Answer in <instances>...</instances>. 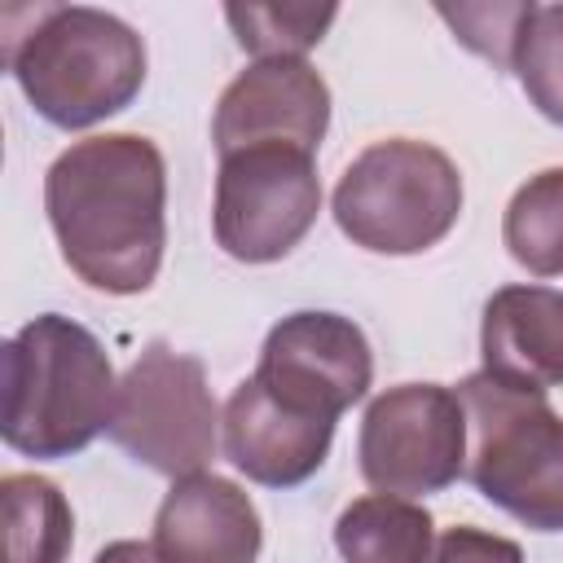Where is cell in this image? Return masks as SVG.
Returning a JSON list of instances; mask_svg holds the SVG:
<instances>
[{"label":"cell","mask_w":563,"mask_h":563,"mask_svg":"<svg viewBox=\"0 0 563 563\" xmlns=\"http://www.w3.org/2000/svg\"><path fill=\"white\" fill-rule=\"evenodd\" d=\"M44 211L66 268L106 295L154 286L167 246V163L141 132L75 141L44 172Z\"/></svg>","instance_id":"1"},{"label":"cell","mask_w":563,"mask_h":563,"mask_svg":"<svg viewBox=\"0 0 563 563\" xmlns=\"http://www.w3.org/2000/svg\"><path fill=\"white\" fill-rule=\"evenodd\" d=\"M0 435L13 453L57 462L84 453L114 418V365L101 339L62 317L40 312L4 343Z\"/></svg>","instance_id":"2"},{"label":"cell","mask_w":563,"mask_h":563,"mask_svg":"<svg viewBox=\"0 0 563 563\" xmlns=\"http://www.w3.org/2000/svg\"><path fill=\"white\" fill-rule=\"evenodd\" d=\"M26 18L4 35V66L44 123L84 132L136 101L145 44L123 18L92 4H40Z\"/></svg>","instance_id":"3"},{"label":"cell","mask_w":563,"mask_h":563,"mask_svg":"<svg viewBox=\"0 0 563 563\" xmlns=\"http://www.w3.org/2000/svg\"><path fill=\"white\" fill-rule=\"evenodd\" d=\"M466 475L484 501L532 532H563V418L545 396L515 391L497 378L466 374Z\"/></svg>","instance_id":"4"},{"label":"cell","mask_w":563,"mask_h":563,"mask_svg":"<svg viewBox=\"0 0 563 563\" xmlns=\"http://www.w3.org/2000/svg\"><path fill=\"white\" fill-rule=\"evenodd\" d=\"M462 216L457 163L413 136L365 145L334 185V220L352 246L374 255H422Z\"/></svg>","instance_id":"5"},{"label":"cell","mask_w":563,"mask_h":563,"mask_svg":"<svg viewBox=\"0 0 563 563\" xmlns=\"http://www.w3.org/2000/svg\"><path fill=\"white\" fill-rule=\"evenodd\" d=\"M216 422L207 365L154 339L119 378L110 440L132 462L185 479L216 457Z\"/></svg>","instance_id":"6"},{"label":"cell","mask_w":563,"mask_h":563,"mask_svg":"<svg viewBox=\"0 0 563 563\" xmlns=\"http://www.w3.org/2000/svg\"><path fill=\"white\" fill-rule=\"evenodd\" d=\"M317 211V154L299 145H246L220 154L211 229L224 255L242 264H273L308 238Z\"/></svg>","instance_id":"7"},{"label":"cell","mask_w":563,"mask_h":563,"mask_svg":"<svg viewBox=\"0 0 563 563\" xmlns=\"http://www.w3.org/2000/svg\"><path fill=\"white\" fill-rule=\"evenodd\" d=\"M466 405L440 383H400L369 400L356 435V462L374 493L427 497L466 471Z\"/></svg>","instance_id":"8"},{"label":"cell","mask_w":563,"mask_h":563,"mask_svg":"<svg viewBox=\"0 0 563 563\" xmlns=\"http://www.w3.org/2000/svg\"><path fill=\"white\" fill-rule=\"evenodd\" d=\"M255 378L282 405L339 422V413H347L369 391L374 352L352 317L308 308L282 317L268 330Z\"/></svg>","instance_id":"9"},{"label":"cell","mask_w":563,"mask_h":563,"mask_svg":"<svg viewBox=\"0 0 563 563\" xmlns=\"http://www.w3.org/2000/svg\"><path fill=\"white\" fill-rule=\"evenodd\" d=\"M330 128V88L303 57L251 62L216 101L211 141L216 154L246 145H299L317 154Z\"/></svg>","instance_id":"10"},{"label":"cell","mask_w":563,"mask_h":563,"mask_svg":"<svg viewBox=\"0 0 563 563\" xmlns=\"http://www.w3.org/2000/svg\"><path fill=\"white\" fill-rule=\"evenodd\" d=\"M224 457L264 488H299L312 479L330 453L334 422L299 413L268 396L260 378H242L224 400Z\"/></svg>","instance_id":"11"},{"label":"cell","mask_w":563,"mask_h":563,"mask_svg":"<svg viewBox=\"0 0 563 563\" xmlns=\"http://www.w3.org/2000/svg\"><path fill=\"white\" fill-rule=\"evenodd\" d=\"M260 545L255 501L211 471L176 479L154 515V550L167 563H255Z\"/></svg>","instance_id":"12"},{"label":"cell","mask_w":563,"mask_h":563,"mask_svg":"<svg viewBox=\"0 0 563 563\" xmlns=\"http://www.w3.org/2000/svg\"><path fill=\"white\" fill-rule=\"evenodd\" d=\"M484 374L545 396L563 387V290L550 286H501L484 303L479 321Z\"/></svg>","instance_id":"13"},{"label":"cell","mask_w":563,"mask_h":563,"mask_svg":"<svg viewBox=\"0 0 563 563\" xmlns=\"http://www.w3.org/2000/svg\"><path fill=\"white\" fill-rule=\"evenodd\" d=\"M431 545V510L413 497L365 493L334 519V550L343 563H427Z\"/></svg>","instance_id":"14"},{"label":"cell","mask_w":563,"mask_h":563,"mask_svg":"<svg viewBox=\"0 0 563 563\" xmlns=\"http://www.w3.org/2000/svg\"><path fill=\"white\" fill-rule=\"evenodd\" d=\"M9 563H66L75 545V515L66 493L31 471H9L0 479Z\"/></svg>","instance_id":"15"},{"label":"cell","mask_w":563,"mask_h":563,"mask_svg":"<svg viewBox=\"0 0 563 563\" xmlns=\"http://www.w3.org/2000/svg\"><path fill=\"white\" fill-rule=\"evenodd\" d=\"M501 242L532 277H563V167H545L510 194Z\"/></svg>","instance_id":"16"},{"label":"cell","mask_w":563,"mask_h":563,"mask_svg":"<svg viewBox=\"0 0 563 563\" xmlns=\"http://www.w3.org/2000/svg\"><path fill=\"white\" fill-rule=\"evenodd\" d=\"M224 18L238 35V44L264 62V57H303L312 44L325 40L330 22L339 18V4H224Z\"/></svg>","instance_id":"17"},{"label":"cell","mask_w":563,"mask_h":563,"mask_svg":"<svg viewBox=\"0 0 563 563\" xmlns=\"http://www.w3.org/2000/svg\"><path fill=\"white\" fill-rule=\"evenodd\" d=\"M510 70L528 101L563 128V4H528Z\"/></svg>","instance_id":"18"},{"label":"cell","mask_w":563,"mask_h":563,"mask_svg":"<svg viewBox=\"0 0 563 563\" xmlns=\"http://www.w3.org/2000/svg\"><path fill=\"white\" fill-rule=\"evenodd\" d=\"M528 4H497V0L493 4H435V13L453 26V35L471 53H479L493 66H506L510 70L515 40H519V26L528 18Z\"/></svg>","instance_id":"19"},{"label":"cell","mask_w":563,"mask_h":563,"mask_svg":"<svg viewBox=\"0 0 563 563\" xmlns=\"http://www.w3.org/2000/svg\"><path fill=\"white\" fill-rule=\"evenodd\" d=\"M427 563H523L519 541L501 537V532H484V528H449L435 537Z\"/></svg>","instance_id":"20"},{"label":"cell","mask_w":563,"mask_h":563,"mask_svg":"<svg viewBox=\"0 0 563 563\" xmlns=\"http://www.w3.org/2000/svg\"><path fill=\"white\" fill-rule=\"evenodd\" d=\"M92 563H167L158 550H154V541H110Z\"/></svg>","instance_id":"21"}]
</instances>
